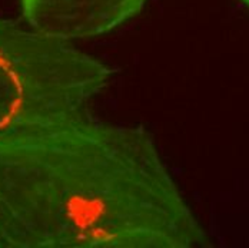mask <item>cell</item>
<instances>
[{"label":"cell","instance_id":"obj_1","mask_svg":"<svg viewBox=\"0 0 249 248\" xmlns=\"http://www.w3.org/2000/svg\"><path fill=\"white\" fill-rule=\"evenodd\" d=\"M143 126H62L0 184V248H206Z\"/></svg>","mask_w":249,"mask_h":248},{"label":"cell","instance_id":"obj_2","mask_svg":"<svg viewBox=\"0 0 249 248\" xmlns=\"http://www.w3.org/2000/svg\"><path fill=\"white\" fill-rule=\"evenodd\" d=\"M113 68L71 40L0 18V153L56 125L92 116Z\"/></svg>","mask_w":249,"mask_h":248},{"label":"cell","instance_id":"obj_3","mask_svg":"<svg viewBox=\"0 0 249 248\" xmlns=\"http://www.w3.org/2000/svg\"><path fill=\"white\" fill-rule=\"evenodd\" d=\"M148 0H20L26 25L65 40L106 35L142 12Z\"/></svg>","mask_w":249,"mask_h":248},{"label":"cell","instance_id":"obj_4","mask_svg":"<svg viewBox=\"0 0 249 248\" xmlns=\"http://www.w3.org/2000/svg\"><path fill=\"white\" fill-rule=\"evenodd\" d=\"M242 1H244V3H245L247 6H249V0H242Z\"/></svg>","mask_w":249,"mask_h":248}]
</instances>
